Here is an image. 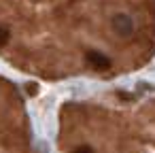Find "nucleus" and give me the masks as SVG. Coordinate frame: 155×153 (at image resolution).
<instances>
[{
    "label": "nucleus",
    "instance_id": "f257e3e1",
    "mask_svg": "<svg viewBox=\"0 0 155 153\" xmlns=\"http://www.w3.org/2000/svg\"><path fill=\"white\" fill-rule=\"evenodd\" d=\"M113 30H115L119 36H123V38H125V36H130V34H132L134 24H132V19H130L127 15H123V13H121V15H115V17H113Z\"/></svg>",
    "mask_w": 155,
    "mask_h": 153
},
{
    "label": "nucleus",
    "instance_id": "f03ea898",
    "mask_svg": "<svg viewBox=\"0 0 155 153\" xmlns=\"http://www.w3.org/2000/svg\"><path fill=\"white\" fill-rule=\"evenodd\" d=\"M85 60H87V64H89L91 68H96V70H108V68H110V60H108L106 55H102L100 51H87V53H85Z\"/></svg>",
    "mask_w": 155,
    "mask_h": 153
},
{
    "label": "nucleus",
    "instance_id": "7ed1b4c3",
    "mask_svg": "<svg viewBox=\"0 0 155 153\" xmlns=\"http://www.w3.org/2000/svg\"><path fill=\"white\" fill-rule=\"evenodd\" d=\"M9 36H11V34H9V30L0 26V45H7V43H9Z\"/></svg>",
    "mask_w": 155,
    "mask_h": 153
},
{
    "label": "nucleus",
    "instance_id": "20e7f679",
    "mask_svg": "<svg viewBox=\"0 0 155 153\" xmlns=\"http://www.w3.org/2000/svg\"><path fill=\"white\" fill-rule=\"evenodd\" d=\"M72 153H94V149L91 147H77Z\"/></svg>",
    "mask_w": 155,
    "mask_h": 153
},
{
    "label": "nucleus",
    "instance_id": "39448f33",
    "mask_svg": "<svg viewBox=\"0 0 155 153\" xmlns=\"http://www.w3.org/2000/svg\"><path fill=\"white\" fill-rule=\"evenodd\" d=\"M26 91H28V94H36V91H38V87H36L34 83H28V85H26Z\"/></svg>",
    "mask_w": 155,
    "mask_h": 153
}]
</instances>
